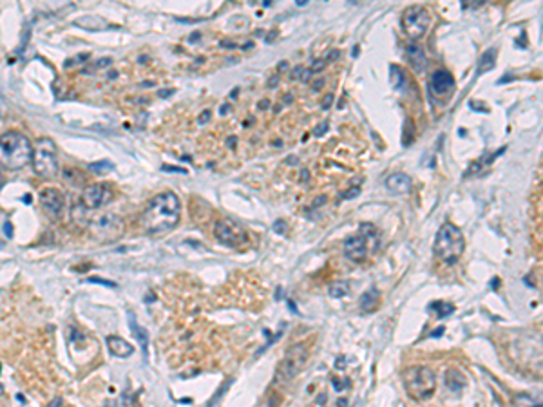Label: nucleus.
<instances>
[{"label": "nucleus", "mask_w": 543, "mask_h": 407, "mask_svg": "<svg viewBox=\"0 0 543 407\" xmlns=\"http://www.w3.org/2000/svg\"><path fill=\"white\" fill-rule=\"evenodd\" d=\"M181 216V203L180 197L174 194V192L167 190L156 194L153 200L147 203V207L143 208L140 217L141 228L145 230V234L149 236H161V234H167L172 228H176V224L180 223Z\"/></svg>", "instance_id": "nucleus-1"}, {"label": "nucleus", "mask_w": 543, "mask_h": 407, "mask_svg": "<svg viewBox=\"0 0 543 407\" xmlns=\"http://www.w3.org/2000/svg\"><path fill=\"white\" fill-rule=\"evenodd\" d=\"M35 145L26 134L18 131H9L2 134L0 140V160L6 170H22L33 163Z\"/></svg>", "instance_id": "nucleus-2"}, {"label": "nucleus", "mask_w": 543, "mask_h": 407, "mask_svg": "<svg viewBox=\"0 0 543 407\" xmlns=\"http://www.w3.org/2000/svg\"><path fill=\"white\" fill-rule=\"evenodd\" d=\"M464 250H466V239H464L462 230L449 221L444 223L437 232L433 243L437 259L446 264H456L464 256Z\"/></svg>", "instance_id": "nucleus-3"}, {"label": "nucleus", "mask_w": 543, "mask_h": 407, "mask_svg": "<svg viewBox=\"0 0 543 407\" xmlns=\"http://www.w3.org/2000/svg\"><path fill=\"white\" fill-rule=\"evenodd\" d=\"M406 393L417 402L431 398L437 389V376L427 366L407 367L402 375Z\"/></svg>", "instance_id": "nucleus-4"}, {"label": "nucleus", "mask_w": 543, "mask_h": 407, "mask_svg": "<svg viewBox=\"0 0 543 407\" xmlns=\"http://www.w3.org/2000/svg\"><path fill=\"white\" fill-rule=\"evenodd\" d=\"M33 170L36 176L49 180L55 178L58 172V152L57 145L51 138H40L35 143V154H33Z\"/></svg>", "instance_id": "nucleus-5"}, {"label": "nucleus", "mask_w": 543, "mask_h": 407, "mask_svg": "<svg viewBox=\"0 0 543 407\" xmlns=\"http://www.w3.org/2000/svg\"><path fill=\"white\" fill-rule=\"evenodd\" d=\"M87 228L93 239L100 241V243H113L124 236L125 223L116 214H102V216L89 219Z\"/></svg>", "instance_id": "nucleus-6"}, {"label": "nucleus", "mask_w": 543, "mask_h": 407, "mask_svg": "<svg viewBox=\"0 0 543 407\" xmlns=\"http://www.w3.org/2000/svg\"><path fill=\"white\" fill-rule=\"evenodd\" d=\"M306 360H308V349H306L305 344H295L286 352V355L283 357L281 364L278 367V373H275V382L288 384L302 371Z\"/></svg>", "instance_id": "nucleus-7"}, {"label": "nucleus", "mask_w": 543, "mask_h": 407, "mask_svg": "<svg viewBox=\"0 0 543 407\" xmlns=\"http://www.w3.org/2000/svg\"><path fill=\"white\" fill-rule=\"evenodd\" d=\"M371 239H377V232L371 224H361V230L353 236L348 237L342 244L344 248V256L348 257L353 263H362L366 261L368 254H370L371 248Z\"/></svg>", "instance_id": "nucleus-8"}, {"label": "nucleus", "mask_w": 543, "mask_h": 407, "mask_svg": "<svg viewBox=\"0 0 543 407\" xmlns=\"http://www.w3.org/2000/svg\"><path fill=\"white\" fill-rule=\"evenodd\" d=\"M402 29L411 40H420L431 26V15L422 6H410L402 13Z\"/></svg>", "instance_id": "nucleus-9"}, {"label": "nucleus", "mask_w": 543, "mask_h": 407, "mask_svg": "<svg viewBox=\"0 0 543 407\" xmlns=\"http://www.w3.org/2000/svg\"><path fill=\"white\" fill-rule=\"evenodd\" d=\"M214 237L229 248H241L248 243V234L232 219H217L214 224Z\"/></svg>", "instance_id": "nucleus-10"}, {"label": "nucleus", "mask_w": 543, "mask_h": 407, "mask_svg": "<svg viewBox=\"0 0 543 407\" xmlns=\"http://www.w3.org/2000/svg\"><path fill=\"white\" fill-rule=\"evenodd\" d=\"M114 197L113 187L109 183H93L87 185L82 192L80 201L82 207L87 208V210H94V208H102L107 203H111Z\"/></svg>", "instance_id": "nucleus-11"}, {"label": "nucleus", "mask_w": 543, "mask_h": 407, "mask_svg": "<svg viewBox=\"0 0 543 407\" xmlns=\"http://www.w3.org/2000/svg\"><path fill=\"white\" fill-rule=\"evenodd\" d=\"M456 82L455 76L451 75L447 69H437L433 75L429 76V82H427V89H429V94L437 100H447L453 92H455Z\"/></svg>", "instance_id": "nucleus-12"}, {"label": "nucleus", "mask_w": 543, "mask_h": 407, "mask_svg": "<svg viewBox=\"0 0 543 407\" xmlns=\"http://www.w3.org/2000/svg\"><path fill=\"white\" fill-rule=\"evenodd\" d=\"M38 201H40L45 214L51 217H60L62 212H64L65 208V196L60 190H58V188H51V187L42 188L40 196H38Z\"/></svg>", "instance_id": "nucleus-13"}, {"label": "nucleus", "mask_w": 543, "mask_h": 407, "mask_svg": "<svg viewBox=\"0 0 543 407\" xmlns=\"http://www.w3.org/2000/svg\"><path fill=\"white\" fill-rule=\"evenodd\" d=\"M388 190H391L393 194H410L411 187H413V181L407 174L404 172H397V174H391L386 180Z\"/></svg>", "instance_id": "nucleus-14"}, {"label": "nucleus", "mask_w": 543, "mask_h": 407, "mask_svg": "<svg viewBox=\"0 0 543 407\" xmlns=\"http://www.w3.org/2000/svg\"><path fill=\"white\" fill-rule=\"evenodd\" d=\"M107 347H109V352L113 353L114 357H120V359H127V357H131L134 353V347L131 346L127 340H124L121 337H109L107 339Z\"/></svg>", "instance_id": "nucleus-15"}, {"label": "nucleus", "mask_w": 543, "mask_h": 407, "mask_svg": "<svg viewBox=\"0 0 543 407\" xmlns=\"http://www.w3.org/2000/svg\"><path fill=\"white\" fill-rule=\"evenodd\" d=\"M407 55V60H410V64L413 65V69L417 72H422L424 69H426V53H424V49L420 48L419 44H411L410 48H407L406 51Z\"/></svg>", "instance_id": "nucleus-16"}, {"label": "nucleus", "mask_w": 543, "mask_h": 407, "mask_svg": "<svg viewBox=\"0 0 543 407\" xmlns=\"http://www.w3.org/2000/svg\"><path fill=\"white\" fill-rule=\"evenodd\" d=\"M75 26H80V28L89 29V31H102V29L107 28V22L102 18V16H82L78 21H75Z\"/></svg>", "instance_id": "nucleus-17"}, {"label": "nucleus", "mask_w": 543, "mask_h": 407, "mask_svg": "<svg viewBox=\"0 0 543 407\" xmlns=\"http://www.w3.org/2000/svg\"><path fill=\"white\" fill-rule=\"evenodd\" d=\"M515 407H543V395H522L515 396Z\"/></svg>", "instance_id": "nucleus-18"}, {"label": "nucleus", "mask_w": 543, "mask_h": 407, "mask_svg": "<svg viewBox=\"0 0 543 407\" xmlns=\"http://www.w3.org/2000/svg\"><path fill=\"white\" fill-rule=\"evenodd\" d=\"M129 324H131V330H133L134 337H136V339L141 342V352H143V355H147V335H145L143 327L136 326V320H134L133 313H129Z\"/></svg>", "instance_id": "nucleus-19"}, {"label": "nucleus", "mask_w": 543, "mask_h": 407, "mask_svg": "<svg viewBox=\"0 0 543 407\" xmlns=\"http://www.w3.org/2000/svg\"><path fill=\"white\" fill-rule=\"evenodd\" d=\"M495 56H496L495 49H489V51H487L486 55L482 56V60H480L478 72H482L483 69H486V71H489V69L495 67Z\"/></svg>", "instance_id": "nucleus-20"}, {"label": "nucleus", "mask_w": 543, "mask_h": 407, "mask_svg": "<svg viewBox=\"0 0 543 407\" xmlns=\"http://www.w3.org/2000/svg\"><path fill=\"white\" fill-rule=\"evenodd\" d=\"M328 293L331 297H344L348 293V284L346 283H334L328 288Z\"/></svg>", "instance_id": "nucleus-21"}, {"label": "nucleus", "mask_w": 543, "mask_h": 407, "mask_svg": "<svg viewBox=\"0 0 543 407\" xmlns=\"http://www.w3.org/2000/svg\"><path fill=\"white\" fill-rule=\"evenodd\" d=\"M431 310H439V317H446L449 313H453L455 308L451 306V304H444V303H434L431 304Z\"/></svg>", "instance_id": "nucleus-22"}, {"label": "nucleus", "mask_w": 543, "mask_h": 407, "mask_svg": "<svg viewBox=\"0 0 543 407\" xmlns=\"http://www.w3.org/2000/svg\"><path fill=\"white\" fill-rule=\"evenodd\" d=\"M2 228H4V236L8 237V239H9V237L13 236V234H11V232H13V227H11V223H9L8 219H4V221H2Z\"/></svg>", "instance_id": "nucleus-23"}, {"label": "nucleus", "mask_w": 543, "mask_h": 407, "mask_svg": "<svg viewBox=\"0 0 543 407\" xmlns=\"http://www.w3.org/2000/svg\"><path fill=\"white\" fill-rule=\"evenodd\" d=\"M324 65H326V60H317L314 65H312V72L322 71V69H324Z\"/></svg>", "instance_id": "nucleus-24"}, {"label": "nucleus", "mask_w": 543, "mask_h": 407, "mask_svg": "<svg viewBox=\"0 0 543 407\" xmlns=\"http://www.w3.org/2000/svg\"><path fill=\"white\" fill-rule=\"evenodd\" d=\"M355 196H358V188L357 187L350 188V192H344V194H342V197H344V200H350V197H355Z\"/></svg>", "instance_id": "nucleus-25"}, {"label": "nucleus", "mask_w": 543, "mask_h": 407, "mask_svg": "<svg viewBox=\"0 0 543 407\" xmlns=\"http://www.w3.org/2000/svg\"><path fill=\"white\" fill-rule=\"evenodd\" d=\"M89 283H98V284H105V286H111V288H114V286H116V284H114V283H111V281H102V279H97V277H94V279H89Z\"/></svg>", "instance_id": "nucleus-26"}, {"label": "nucleus", "mask_w": 543, "mask_h": 407, "mask_svg": "<svg viewBox=\"0 0 543 407\" xmlns=\"http://www.w3.org/2000/svg\"><path fill=\"white\" fill-rule=\"evenodd\" d=\"M324 131H328V124H326V121H324V124H321V125H319V127L317 129H315V136H322V134H324Z\"/></svg>", "instance_id": "nucleus-27"}, {"label": "nucleus", "mask_w": 543, "mask_h": 407, "mask_svg": "<svg viewBox=\"0 0 543 407\" xmlns=\"http://www.w3.org/2000/svg\"><path fill=\"white\" fill-rule=\"evenodd\" d=\"M331 100H334V94H328V96H326L324 100H322V107H324V109L330 107V105H331Z\"/></svg>", "instance_id": "nucleus-28"}, {"label": "nucleus", "mask_w": 543, "mask_h": 407, "mask_svg": "<svg viewBox=\"0 0 543 407\" xmlns=\"http://www.w3.org/2000/svg\"><path fill=\"white\" fill-rule=\"evenodd\" d=\"M209 116H210V111H205L202 114V118H199V124H205L207 120H209Z\"/></svg>", "instance_id": "nucleus-29"}, {"label": "nucleus", "mask_w": 543, "mask_h": 407, "mask_svg": "<svg viewBox=\"0 0 543 407\" xmlns=\"http://www.w3.org/2000/svg\"><path fill=\"white\" fill-rule=\"evenodd\" d=\"M275 230L285 232V223H283V221H278V223H275Z\"/></svg>", "instance_id": "nucleus-30"}, {"label": "nucleus", "mask_w": 543, "mask_h": 407, "mask_svg": "<svg viewBox=\"0 0 543 407\" xmlns=\"http://www.w3.org/2000/svg\"><path fill=\"white\" fill-rule=\"evenodd\" d=\"M163 170H172V172H183V174H185V172H187V170H183V168H174V167H167V165H165V167H163Z\"/></svg>", "instance_id": "nucleus-31"}, {"label": "nucleus", "mask_w": 543, "mask_h": 407, "mask_svg": "<svg viewBox=\"0 0 543 407\" xmlns=\"http://www.w3.org/2000/svg\"><path fill=\"white\" fill-rule=\"evenodd\" d=\"M302 71V67H297V69H294V75H292V76H294V78H295V76H299V72H301Z\"/></svg>", "instance_id": "nucleus-32"}, {"label": "nucleus", "mask_w": 543, "mask_h": 407, "mask_svg": "<svg viewBox=\"0 0 543 407\" xmlns=\"http://www.w3.org/2000/svg\"><path fill=\"white\" fill-rule=\"evenodd\" d=\"M306 2H308V0H297L295 4H297V6H306Z\"/></svg>", "instance_id": "nucleus-33"}, {"label": "nucleus", "mask_w": 543, "mask_h": 407, "mask_svg": "<svg viewBox=\"0 0 543 407\" xmlns=\"http://www.w3.org/2000/svg\"><path fill=\"white\" fill-rule=\"evenodd\" d=\"M275 84H278V76H274V78L270 80V85H275Z\"/></svg>", "instance_id": "nucleus-34"}]
</instances>
